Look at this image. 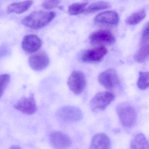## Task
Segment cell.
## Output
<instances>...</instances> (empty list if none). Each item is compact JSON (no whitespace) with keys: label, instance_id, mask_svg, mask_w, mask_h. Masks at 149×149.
I'll use <instances>...</instances> for the list:
<instances>
[{"label":"cell","instance_id":"1","mask_svg":"<svg viewBox=\"0 0 149 149\" xmlns=\"http://www.w3.org/2000/svg\"><path fill=\"white\" fill-rule=\"evenodd\" d=\"M55 16V13L53 12L35 11L25 17L22 21V23L30 28L39 29L50 23Z\"/></svg>","mask_w":149,"mask_h":149},{"label":"cell","instance_id":"2","mask_svg":"<svg viewBox=\"0 0 149 149\" xmlns=\"http://www.w3.org/2000/svg\"><path fill=\"white\" fill-rule=\"evenodd\" d=\"M116 111L122 124L127 128H131L136 123L137 115L134 107L128 103L119 104Z\"/></svg>","mask_w":149,"mask_h":149},{"label":"cell","instance_id":"3","mask_svg":"<svg viewBox=\"0 0 149 149\" xmlns=\"http://www.w3.org/2000/svg\"><path fill=\"white\" fill-rule=\"evenodd\" d=\"M115 99V95L111 92H100L97 93L90 103L91 111L98 112L104 110Z\"/></svg>","mask_w":149,"mask_h":149},{"label":"cell","instance_id":"4","mask_svg":"<svg viewBox=\"0 0 149 149\" xmlns=\"http://www.w3.org/2000/svg\"><path fill=\"white\" fill-rule=\"evenodd\" d=\"M59 119L65 123L78 122L82 119L81 110L76 106L68 105L60 108L57 112Z\"/></svg>","mask_w":149,"mask_h":149},{"label":"cell","instance_id":"5","mask_svg":"<svg viewBox=\"0 0 149 149\" xmlns=\"http://www.w3.org/2000/svg\"><path fill=\"white\" fill-rule=\"evenodd\" d=\"M86 79L84 74L79 70H74L70 76L68 84L70 89L75 95L81 94L86 85Z\"/></svg>","mask_w":149,"mask_h":149},{"label":"cell","instance_id":"6","mask_svg":"<svg viewBox=\"0 0 149 149\" xmlns=\"http://www.w3.org/2000/svg\"><path fill=\"white\" fill-rule=\"evenodd\" d=\"M15 109L26 115L34 114L37 110L36 101L33 95L29 97H22L14 105Z\"/></svg>","mask_w":149,"mask_h":149},{"label":"cell","instance_id":"7","mask_svg":"<svg viewBox=\"0 0 149 149\" xmlns=\"http://www.w3.org/2000/svg\"><path fill=\"white\" fill-rule=\"evenodd\" d=\"M99 83L108 89L111 90L117 86L119 82L116 71L114 69H109L99 74Z\"/></svg>","mask_w":149,"mask_h":149},{"label":"cell","instance_id":"8","mask_svg":"<svg viewBox=\"0 0 149 149\" xmlns=\"http://www.w3.org/2000/svg\"><path fill=\"white\" fill-rule=\"evenodd\" d=\"M49 138L51 145L56 149H67L72 144L69 136L61 132H53L50 133Z\"/></svg>","mask_w":149,"mask_h":149},{"label":"cell","instance_id":"9","mask_svg":"<svg viewBox=\"0 0 149 149\" xmlns=\"http://www.w3.org/2000/svg\"><path fill=\"white\" fill-rule=\"evenodd\" d=\"M91 42L93 44H114L116 38L114 35L107 30H99L95 31L91 34L89 37Z\"/></svg>","mask_w":149,"mask_h":149},{"label":"cell","instance_id":"10","mask_svg":"<svg viewBox=\"0 0 149 149\" xmlns=\"http://www.w3.org/2000/svg\"><path fill=\"white\" fill-rule=\"evenodd\" d=\"M107 48L101 46L85 51L82 55L81 60L84 62H99L107 54Z\"/></svg>","mask_w":149,"mask_h":149},{"label":"cell","instance_id":"11","mask_svg":"<svg viewBox=\"0 0 149 149\" xmlns=\"http://www.w3.org/2000/svg\"><path fill=\"white\" fill-rule=\"evenodd\" d=\"M42 45L41 40L35 35L29 34L26 36L22 42V47L23 50L29 54L38 51Z\"/></svg>","mask_w":149,"mask_h":149},{"label":"cell","instance_id":"12","mask_svg":"<svg viewBox=\"0 0 149 149\" xmlns=\"http://www.w3.org/2000/svg\"><path fill=\"white\" fill-rule=\"evenodd\" d=\"M28 62L32 69L40 71L45 69L49 66V59L46 54H36L29 57Z\"/></svg>","mask_w":149,"mask_h":149},{"label":"cell","instance_id":"13","mask_svg":"<svg viewBox=\"0 0 149 149\" xmlns=\"http://www.w3.org/2000/svg\"><path fill=\"white\" fill-rule=\"evenodd\" d=\"M111 143L109 137L105 133L96 134L92 138L89 149H110Z\"/></svg>","mask_w":149,"mask_h":149},{"label":"cell","instance_id":"14","mask_svg":"<svg viewBox=\"0 0 149 149\" xmlns=\"http://www.w3.org/2000/svg\"><path fill=\"white\" fill-rule=\"evenodd\" d=\"M95 20L99 23L117 25L119 22V18L118 14L115 11H105L97 15L95 17Z\"/></svg>","mask_w":149,"mask_h":149},{"label":"cell","instance_id":"15","mask_svg":"<svg viewBox=\"0 0 149 149\" xmlns=\"http://www.w3.org/2000/svg\"><path fill=\"white\" fill-rule=\"evenodd\" d=\"M33 4V1H31L14 2L8 7L7 11L8 13H23L27 11Z\"/></svg>","mask_w":149,"mask_h":149},{"label":"cell","instance_id":"16","mask_svg":"<svg viewBox=\"0 0 149 149\" xmlns=\"http://www.w3.org/2000/svg\"><path fill=\"white\" fill-rule=\"evenodd\" d=\"M130 149H149L148 140L144 134L138 133L135 136L131 142Z\"/></svg>","mask_w":149,"mask_h":149},{"label":"cell","instance_id":"17","mask_svg":"<svg viewBox=\"0 0 149 149\" xmlns=\"http://www.w3.org/2000/svg\"><path fill=\"white\" fill-rule=\"evenodd\" d=\"M149 56V42H140V47L134 56L136 61L140 63L145 61Z\"/></svg>","mask_w":149,"mask_h":149},{"label":"cell","instance_id":"18","mask_svg":"<svg viewBox=\"0 0 149 149\" xmlns=\"http://www.w3.org/2000/svg\"><path fill=\"white\" fill-rule=\"evenodd\" d=\"M146 15V13L145 10H140L129 16L125 20V22L130 25H136L144 19Z\"/></svg>","mask_w":149,"mask_h":149},{"label":"cell","instance_id":"19","mask_svg":"<svg viewBox=\"0 0 149 149\" xmlns=\"http://www.w3.org/2000/svg\"><path fill=\"white\" fill-rule=\"evenodd\" d=\"M88 3H76L71 4L69 6L68 12L70 15H76L84 13Z\"/></svg>","mask_w":149,"mask_h":149},{"label":"cell","instance_id":"20","mask_svg":"<svg viewBox=\"0 0 149 149\" xmlns=\"http://www.w3.org/2000/svg\"><path fill=\"white\" fill-rule=\"evenodd\" d=\"M111 7V5L109 2L104 1H97L89 6L86 8L85 12L86 13H94L99 10L109 8Z\"/></svg>","mask_w":149,"mask_h":149},{"label":"cell","instance_id":"21","mask_svg":"<svg viewBox=\"0 0 149 149\" xmlns=\"http://www.w3.org/2000/svg\"><path fill=\"white\" fill-rule=\"evenodd\" d=\"M137 85L139 89L145 90L149 87V73L140 71Z\"/></svg>","mask_w":149,"mask_h":149},{"label":"cell","instance_id":"22","mask_svg":"<svg viewBox=\"0 0 149 149\" xmlns=\"http://www.w3.org/2000/svg\"><path fill=\"white\" fill-rule=\"evenodd\" d=\"M10 81V77L8 74L0 75V98L3 96Z\"/></svg>","mask_w":149,"mask_h":149},{"label":"cell","instance_id":"23","mask_svg":"<svg viewBox=\"0 0 149 149\" xmlns=\"http://www.w3.org/2000/svg\"><path fill=\"white\" fill-rule=\"evenodd\" d=\"M60 2L59 1H47L43 2L42 7L44 9L49 10L58 6Z\"/></svg>","mask_w":149,"mask_h":149},{"label":"cell","instance_id":"24","mask_svg":"<svg viewBox=\"0 0 149 149\" xmlns=\"http://www.w3.org/2000/svg\"><path fill=\"white\" fill-rule=\"evenodd\" d=\"M10 53V49L8 45L3 44L0 46V59L8 55Z\"/></svg>","mask_w":149,"mask_h":149},{"label":"cell","instance_id":"25","mask_svg":"<svg viewBox=\"0 0 149 149\" xmlns=\"http://www.w3.org/2000/svg\"><path fill=\"white\" fill-rule=\"evenodd\" d=\"M9 149H21L20 147L17 145L12 146Z\"/></svg>","mask_w":149,"mask_h":149}]
</instances>
